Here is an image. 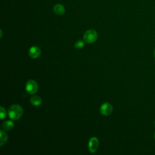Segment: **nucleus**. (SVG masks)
Listing matches in <instances>:
<instances>
[{"mask_svg": "<svg viewBox=\"0 0 155 155\" xmlns=\"http://www.w3.org/2000/svg\"><path fill=\"white\" fill-rule=\"evenodd\" d=\"M23 114L22 107L18 104H13L11 105L8 110V117L13 120H16L19 119Z\"/></svg>", "mask_w": 155, "mask_h": 155, "instance_id": "nucleus-1", "label": "nucleus"}, {"mask_svg": "<svg viewBox=\"0 0 155 155\" xmlns=\"http://www.w3.org/2000/svg\"><path fill=\"white\" fill-rule=\"evenodd\" d=\"M97 38V32L92 29L87 30L84 34V40L88 44H92L94 42Z\"/></svg>", "mask_w": 155, "mask_h": 155, "instance_id": "nucleus-2", "label": "nucleus"}, {"mask_svg": "<svg viewBox=\"0 0 155 155\" xmlns=\"http://www.w3.org/2000/svg\"><path fill=\"white\" fill-rule=\"evenodd\" d=\"M25 90L29 94H34L38 90V83L33 79L28 81L25 84Z\"/></svg>", "mask_w": 155, "mask_h": 155, "instance_id": "nucleus-3", "label": "nucleus"}, {"mask_svg": "<svg viewBox=\"0 0 155 155\" xmlns=\"http://www.w3.org/2000/svg\"><path fill=\"white\" fill-rule=\"evenodd\" d=\"M113 111V106L108 102L104 103L100 107V112L104 116H108Z\"/></svg>", "mask_w": 155, "mask_h": 155, "instance_id": "nucleus-4", "label": "nucleus"}, {"mask_svg": "<svg viewBox=\"0 0 155 155\" xmlns=\"http://www.w3.org/2000/svg\"><path fill=\"white\" fill-rule=\"evenodd\" d=\"M99 141L97 137H91L88 142V149L90 153H94L97 151L98 148Z\"/></svg>", "mask_w": 155, "mask_h": 155, "instance_id": "nucleus-5", "label": "nucleus"}, {"mask_svg": "<svg viewBox=\"0 0 155 155\" xmlns=\"http://www.w3.org/2000/svg\"><path fill=\"white\" fill-rule=\"evenodd\" d=\"M41 53V49L37 46H33L28 50V54L33 59H36L39 57Z\"/></svg>", "mask_w": 155, "mask_h": 155, "instance_id": "nucleus-6", "label": "nucleus"}, {"mask_svg": "<svg viewBox=\"0 0 155 155\" xmlns=\"http://www.w3.org/2000/svg\"><path fill=\"white\" fill-rule=\"evenodd\" d=\"M53 11L56 15H62L65 13V8L62 5L57 4L54 6Z\"/></svg>", "mask_w": 155, "mask_h": 155, "instance_id": "nucleus-7", "label": "nucleus"}, {"mask_svg": "<svg viewBox=\"0 0 155 155\" xmlns=\"http://www.w3.org/2000/svg\"><path fill=\"white\" fill-rule=\"evenodd\" d=\"M30 103L34 106H39L42 103V99L39 96H33L30 99Z\"/></svg>", "mask_w": 155, "mask_h": 155, "instance_id": "nucleus-8", "label": "nucleus"}, {"mask_svg": "<svg viewBox=\"0 0 155 155\" xmlns=\"http://www.w3.org/2000/svg\"><path fill=\"white\" fill-rule=\"evenodd\" d=\"M14 127V122L12 120H6L2 123V128L4 131H10Z\"/></svg>", "mask_w": 155, "mask_h": 155, "instance_id": "nucleus-9", "label": "nucleus"}, {"mask_svg": "<svg viewBox=\"0 0 155 155\" xmlns=\"http://www.w3.org/2000/svg\"><path fill=\"white\" fill-rule=\"evenodd\" d=\"M1 136H0V146L2 147L7 141L8 140V136L6 133L4 131V130H1Z\"/></svg>", "mask_w": 155, "mask_h": 155, "instance_id": "nucleus-10", "label": "nucleus"}, {"mask_svg": "<svg viewBox=\"0 0 155 155\" xmlns=\"http://www.w3.org/2000/svg\"><path fill=\"white\" fill-rule=\"evenodd\" d=\"M84 41L82 40L77 41L74 44V47L76 49H81L84 46Z\"/></svg>", "mask_w": 155, "mask_h": 155, "instance_id": "nucleus-11", "label": "nucleus"}, {"mask_svg": "<svg viewBox=\"0 0 155 155\" xmlns=\"http://www.w3.org/2000/svg\"><path fill=\"white\" fill-rule=\"evenodd\" d=\"M1 109V113H0V117L1 119H4V118H5L6 116H7V112L5 109L3 107H0Z\"/></svg>", "mask_w": 155, "mask_h": 155, "instance_id": "nucleus-12", "label": "nucleus"}, {"mask_svg": "<svg viewBox=\"0 0 155 155\" xmlns=\"http://www.w3.org/2000/svg\"><path fill=\"white\" fill-rule=\"evenodd\" d=\"M0 31H1V36H0V37L1 38L2 35V30H0Z\"/></svg>", "mask_w": 155, "mask_h": 155, "instance_id": "nucleus-13", "label": "nucleus"}, {"mask_svg": "<svg viewBox=\"0 0 155 155\" xmlns=\"http://www.w3.org/2000/svg\"><path fill=\"white\" fill-rule=\"evenodd\" d=\"M154 139H155V131H154Z\"/></svg>", "mask_w": 155, "mask_h": 155, "instance_id": "nucleus-14", "label": "nucleus"}, {"mask_svg": "<svg viewBox=\"0 0 155 155\" xmlns=\"http://www.w3.org/2000/svg\"><path fill=\"white\" fill-rule=\"evenodd\" d=\"M154 57H155V50H154Z\"/></svg>", "mask_w": 155, "mask_h": 155, "instance_id": "nucleus-15", "label": "nucleus"}, {"mask_svg": "<svg viewBox=\"0 0 155 155\" xmlns=\"http://www.w3.org/2000/svg\"><path fill=\"white\" fill-rule=\"evenodd\" d=\"M154 125H155V122H154Z\"/></svg>", "mask_w": 155, "mask_h": 155, "instance_id": "nucleus-16", "label": "nucleus"}]
</instances>
